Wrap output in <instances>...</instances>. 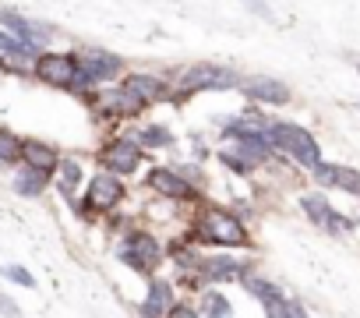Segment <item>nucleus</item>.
I'll use <instances>...</instances> for the list:
<instances>
[{"mask_svg": "<svg viewBox=\"0 0 360 318\" xmlns=\"http://www.w3.org/2000/svg\"><path fill=\"white\" fill-rule=\"evenodd\" d=\"M195 241L212 244V248H251L248 227L240 223V216L226 209H205L195 220Z\"/></svg>", "mask_w": 360, "mask_h": 318, "instance_id": "f257e3e1", "label": "nucleus"}, {"mask_svg": "<svg viewBox=\"0 0 360 318\" xmlns=\"http://www.w3.org/2000/svg\"><path fill=\"white\" fill-rule=\"evenodd\" d=\"M166 258V248L148 234V230H127L117 244V262H124L131 272H141V276H152Z\"/></svg>", "mask_w": 360, "mask_h": 318, "instance_id": "f03ea898", "label": "nucleus"}, {"mask_svg": "<svg viewBox=\"0 0 360 318\" xmlns=\"http://www.w3.org/2000/svg\"><path fill=\"white\" fill-rule=\"evenodd\" d=\"M265 138H269V145H276V148H283L286 155H293L297 163H304V167H311V170L321 167V148H318V141L311 138L307 127L290 124V120H276V124H269Z\"/></svg>", "mask_w": 360, "mask_h": 318, "instance_id": "7ed1b4c3", "label": "nucleus"}, {"mask_svg": "<svg viewBox=\"0 0 360 318\" xmlns=\"http://www.w3.org/2000/svg\"><path fill=\"white\" fill-rule=\"evenodd\" d=\"M244 85L237 71L230 68H216V64H195L188 71L176 75V92L191 96V92H209V89H237Z\"/></svg>", "mask_w": 360, "mask_h": 318, "instance_id": "20e7f679", "label": "nucleus"}, {"mask_svg": "<svg viewBox=\"0 0 360 318\" xmlns=\"http://www.w3.org/2000/svg\"><path fill=\"white\" fill-rule=\"evenodd\" d=\"M120 198H124V184H120V177L110 174V170H103V174H96V177L89 181L85 198L78 202V212H82V216L110 212L113 205H120Z\"/></svg>", "mask_w": 360, "mask_h": 318, "instance_id": "39448f33", "label": "nucleus"}, {"mask_svg": "<svg viewBox=\"0 0 360 318\" xmlns=\"http://www.w3.org/2000/svg\"><path fill=\"white\" fill-rule=\"evenodd\" d=\"M248 272H251V265H244V262H237L230 255H205L198 262V279H202L205 290L209 286H223V283H240Z\"/></svg>", "mask_w": 360, "mask_h": 318, "instance_id": "423d86ee", "label": "nucleus"}, {"mask_svg": "<svg viewBox=\"0 0 360 318\" xmlns=\"http://www.w3.org/2000/svg\"><path fill=\"white\" fill-rule=\"evenodd\" d=\"M36 78L57 89H71L78 78V57L75 53H39L36 57Z\"/></svg>", "mask_w": 360, "mask_h": 318, "instance_id": "0eeeda50", "label": "nucleus"}, {"mask_svg": "<svg viewBox=\"0 0 360 318\" xmlns=\"http://www.w3.org/2000/svg\"><path fill=\"white\" fill-rule=\"evenodd\" d=\"M78 68H82V75H89V82L96 85V82H113L124 64H120V57L110 53V50L82 46V50H78Z\"/></svg>", "mask_w": 360, "mask_h": 318, "instance_id": "6e6552de", "label": "nucleus"}, {"mask_svg": "<svg viewBox=\"0 0 360 318\" xmlns=\"http://www.w3.org/2000/svg\"><path fill=\"white\" fill-rule=\"evenodd\" d=\"M173 304H176V286H173V279L152 276V279H148V290H145V297H141V304H138V318H166Z\"/></svg>", "mask_w": 360, "mask_h": 318, "instance_id": "1a4fd4ad", "label": "nucleus"}, {"mask_svg": "<svg viewBox=\"0 0 360 318\" xmlns=\"http://www.w3.org/2000/svg\"><path fill=\"white\" fill-rule=\"evenodd\" d=\"M145 184L155 191V195H162V198H173V202H188V198H195L198 191H195V184L188 181V177H180L176 170H169V167H155L148 177H145Z\"/></svg>", "mask_w": 360, "mask_h": 318, "instance_id": "9d476101", "label": "nucleus"}, {"mask_svg": "<svg viewBox=\"0 0 360 318\" xmlns=\"http://www.w3.org/2000/svg\"><path fill=\"white\" fill-rule=\"evenodd\" d=\"M138 163H141V148H138V141H131V138H117V141H110L106 148H103V167L110 170V174H134L138 170Z\"/></svg>", "mask_w": 360, "mask_h": 318, "instance_id": "9b49d317", "label": "nucleus"}, {"mask_svg": "<svg viewBox=\"0 0 360 318\" xmlns=\"http://www.w3.org/2000/svg\"><path fill=\"white\" fill-rule=\"evenodd\" d=\"M240 283H244V290L262 304L265 318H279V307H283V300H286V293H283L279 283H272V279H265V276H258V272H248Z\"/></svg>", "mask_w": 360, "mask_h": 318, "instance_id": "f8f14e48", "label": "nucleus"}, {"mask_svg": "<svg viewBox=\"0 0 360 318\" xmlns=\"http://www.w3.org/2000/svg\"><path fill=\"white\" fill-rule=\"evenodd\" d=\"M0 25H8V29L15 32V39H22V43L32 46V50H39V46L53 36L50 25H39V22H32V18L15 15V11H0Z\"/></svg>", "mask_w": 360, "mask_h": 318, "instance_id": "ddd939ff", "label": "nucleus"}, {"mask_svg": "<svg viewBox=\"0 0 360 318\" xmlns=\"http://www.w3.org/2000/svg\"><path fill=\"white\" fill-rule=\"evenodd\" d=\"M22 159H25V167H32V170H39V174H53V170H60V152L53 148V145H46V141H39V138H25L22 141Z\"/></svg>", "mask_w": 360, "mask_h": 318, "instance_id": "4468645a", "label": "nucleus"}, {"mask_svg": "<svg viewBox=\"0 0 360 318\" xmlns=\"http://www.w3.org/2000/svg\"><path fill=\"white\" fill-rule=\"evenodd\" d=\"M314 181H318L321 188H339V191H346V195H356V198H360V170H349V167H328V163H321V167H314Z\"/></svg>", "mask_w": 360, "mask_h": 318, "instance_id": "2eb2a0df", "label": "nucleus"}, {"mask_svg": "<svg viewBox=\"0 0 360 318\" xmlns=\"http://www.w3.org/2000/svg\"><path fill=\"white\" fill-rule=\"evenodd\" d=\"M300 209L307 212L311 223H318V227H325V230H332V234H339V230L349 227V223H346V220H342V216H339L321 195H304V198H300Z\"/></svg>", "mask_w": 360, "mask_h": 318, "instance_id": "dca6fc26", "label": "nucleus"}, {"mask_svg": "<svg viewBox=\"0 0 360 318\" xmlns=\"http://www.w3.org/2000/svg\"><path fill=\"white\" fill-rule=\"evenodd\" d=\"M120 89L131 92V96H134L138 103H145V106L155 103V99H162V96L169 92V85H166L162 78H155V75H141V71H138V75H127Z\"/></svg>", "mask_w": 360, "mask_h": 318, "instance_id": "f3484780", "label": "nucleus"}, {"mask_svg": "<svg viewBox=\"0 0 360 318\" xmlns=\"http://www.w3.org/2000/svg\"><path fill=\"white\" fill-rule=\"evenodd\" d=\"M244 92H248L255 103H269V106H283V103H290V89H286L279 78H269V75L244 82Z\"/></svg>", "mask_w": 360, "mask_h": 318, "instance_id": "a211bd4d", "label": "nucleus"}, {"mask_svg": "<svg viewBox=\"0 0 360 318\" xmlns=\"http://www.w3.org/2000/svg\"><path fill=\"white\" fill-rule=\"evenodd\" d=\"M96 106L103 110V113H113V117H131V113H138L145 103H138L131 92H124V89H113V92H103L99 99H96Z\"/></svg>", "mask_w": 360, "mask_h": 318, "instance_id": "6ab92c4d", "label": "nucleus"}, {"mask_svg": "<svg viewBox=\"0 0 360 318\" xmlns=\"http://www.w3.org/2000/svg\"><path fill=\"white\" fill-rule=\"evenodd\" d=\"M198 314L202 318H233V304L223 290L209 286V290L198 293Z\"/></svg>", "mask_w": 360, "mask_h": 318, "instance_id": "aec40b11", "label": "nucleus"}, {"mask_svg": "<svg viewBox=\"0 0 360 318\" xmlns=\"http://www.w3.org/2000/svg\"><path fill=\"white\" fill-rule=\"evenodd\" d=\"M50 184V177L46 174H39V170H32V167H22L18 174H15V191L22 195V198H36V195H43V188Z\"/></svg>", "mask_w": 360, "mask_h": 318, "instance_id": "412c9836", "label": "nucleus"}, {"mask_svg": "<svg viewBox=\"0 0 360 318\" xmlns=\"http://www.w3.org/2000/svg\"><path fill=\"white\" fill-rule=\"evenodd\" d=\"M18 159H22V141L8 131H0V170L18 167Z\"/></svg>", "mask_w": 360, "mask_h": 318, "instance_id": "4be33fe9", "label": "nucleus"}, {"mask_svg": "<svg viewBox=\"0 0 360 318\" xmlns=\"http://www.w3.org/2000/svg\"><path fill=\"white\" fill-rule=\"evenodd\" d=\"M169 141H173V134L159 124H148V127L138 131V148H166Z\"/></svg>", "mask_w": 360, "mask_h": 318, "instance_id": "5701e85b", "label": "nucleus"}, {"mask_svg": "<svg viewBox=\"0 0 360 318\" xmlns=\"http://www.w3.org/2000/svg\"><path fill=\"white\" fill-rule=\"evenodd\" d=\"M18 57V61H29V57H39V50H32V46H25L22 39H15V36H8V32H0V57Z\"/></svg>", "mask_w": 360, "mask_h": 318, "instance_id": "b1692460", "label": "nucleus"}, {"mask_svg": "<svg viewBox=\"0 0 360 318\" xmlns=\"http://www.w3.org/2000/svg\"><path fill=\"white\" fill-rule=\"evenodd\" d=\"M78 184H82V163L78 159H60V188H64V195H75Z\"/></svg>", "mask_w": 360, "mask_h": 318, "instance_id": "393cba45", "label": "nucleus"}, {"mask_svg": "<svg viewBox=\"0 0 360 318\" xmlns=\"http://www.w3.org/2000/svg\"><path fill=\"white\" fill-rule=\"evenodd\" d=\"M0 276H4V279H11V283H18V286H29V290H36V276H32L25 265H0Z\"/></svg>", "mask_w": 360, "mask_h": 318, "instance_id": "a878e982", "label": "nucleus"}, {"mask_svg": "<svg viewBox=\"0 0 360 318\" xmlns=\"http://www.w3.org/2000/svg\"><path fill=\"white\" fill-rule=\"evenodd\" d=\"M279 318H311V314H307V307L297 297H286L283 307H279Z\"/></svg>", "mask_w": 360, "mask_h": 318, "instance_id": "bb28decb", "label": "nucleus"}, {"mask_svg": "<svg viewBox=\"0 0 360 318\" xmlns=\"http://www.w3.org/2000/svg\"><path fill=\"white\" fill-rule=\"evenodd\" d=\"M0 314L4 318H25V311L18 307V300L11 293H0Z\"/></svg>", "mask_w": 360, "mask_h": 318, "instance_id": "cd10ccee", "label": "nucleus"}, {"mask_svg": "<svg viewBox=\"0 0 360 318\" xmlns=\"http://www.w3.org/2000/svg\"><path fill=\"white\" fill-rule=\"evenodd\" d=\"M166 318H202V314H198V307H195V304L176 300V304L169 307V314H166Z\"/></svg>", "mask_w": 360, "mask_h": 318, "instance_id": "c85d7f7f", "label": "nucleus"}, {"mask_svg": "<svg viewBox=\"0 0 360 318\" xmlns=\"http://www.w3.org/2000/svg\"><path fill=\"white\" fill-rule=\"evenodd\" d=\"M248 4H251V8H255V11H258V15H262V18H269V8H265V4H262V0H248Z\"/></svg>", "mask_w": 360, "mask_h": 318, "instance_id": "c756f323", "label": "nucleus"}, {"mask_svg": "<svg viewBox=\"0 0 360 318\" xmlns=\"http://www.w3.org/2000/svg\"><path fill=\"white\" fill-rule=\"evenodd\" d=\"M0 68H4V61H0Z\"/></svg>", "mask_w": 360, "mask_h": 318, "instance_id": "7c9ffc66", "label": "nucleus"}]
</instances>
